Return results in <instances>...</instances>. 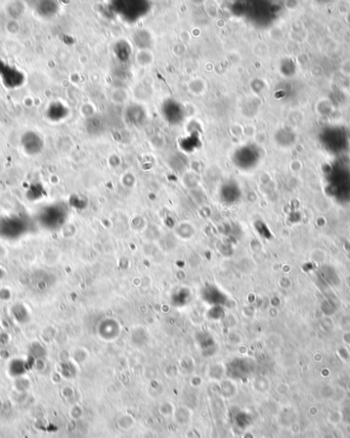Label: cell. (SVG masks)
<instances>
[{
    "label": "cell",
    "mask_w": 350,
    "mask_h": 438,
    "mask_svg": "<svg viewBox=\"0 0 350 438\" xmlns=\"http://www.w3.org/2000/svg\"><path fill=\"white\" fill-rule=\"evenodd\" d=\"M25 228V223L19 218H9L0 222V235L7 238H18Z\"/></svg>",
    "instance_id": "1"
},
{
    "label": "cell",
    "mask_w": 350,
    "mask_h": 438,
    "mask_svg": "<svg viewBox=\"0 0 350 438\" xmlns=\"http://www.w3.org/2000/svg\"><path fill=\"white\" fill-rule=\"evenodd\" d=\"M22 145L27 154L35 155L41 152L43 148L42 138L35 132H27L22 137Z\"/></svg>",
    "instance_id": "2"
},
{
    "label": "cell",
    "mask_w": 350,
    "mask_h": 438,
    "mask_svg": "<svg viewBox=\"0 0 350 438\" xmlns=\"http://www.w3.org/2000/svg\"><path fill=\"white\" fill-rule=\"evenodd\" d=\"M62 210L59 207H47L39 214V221L45 227H55L62 218Z\"/></svg>",
    "instance_id": "3"
},
{
    "label": "cell",
    "mask_w": 350,
    "mask_h": 438,
    "mask_svg": "<svg viewBox=\"0 0 350 438\" xmlns=\"http://www.w3.org/2000/svg\"><path fill=\"white\" fill-rule=\"evenodd\" d=\"M236 424L240 427V428H245L248 424H250V418L248 417L247 414L240 412L237 414L236 416V420H235Z\"/></svg>",
    "instance_id": "4"
},
{
    "label": "cell",
    "mask_w": 350,
    "mask_h": 438,
    "mask_svg": "<svg viewBox=\"0 0 350 438\" xmlns=\"http://www.w3.org/2000/svg\"><path fill=\"white\" fill-rule=\"evenodd\" d=\"M14 71H15V69H11V68H9V77H11V73H13ZM7 78H8V73L6 72V73H5V76H4V79H3V80H4L5 82H6Z\"/></svg>",
    "instance_id": "5"
}]
</instances>
